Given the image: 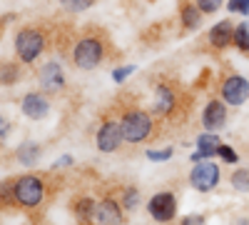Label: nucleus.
<instances>
[{
  "mask_svg": "<svg viewBox=\"0 0 249 225\" xmlns=\"http://www.w3.org/2000/svg\"><path fill=\"white\" fill-rule=\"evenodd\" d=\"M13 200L20 208H37L45 200V183L37 175H20L13 180Z\"/></svg>",
  "mask_w": 249,
  "mask_h": 225,
  "instance_id": "1",
  "label": "nucleus"
},
{
  "mask_svg": "<svg viewBox=\"0 0 249 225\" xmlns=\"http://www.w3.org/2000/svg\"><path fill=\"white\" fill-rule=\"evenodd\" d=\"M102 60H105V43L97 35L80 38L72 48V63L80 70H95Z\"/></svg>",
  "mask_w": 249,
  "mask_h": 225,
  "instance_id": "2",
  "label": "nucleus"
},
{
  "mask_svg": "<svg viewBox=\"0 0 249 225\" xmlns=\"http://www.w3.org/2000/svg\"><path fill=\"white\" fill-rule=\"evenodd\" d=\"M120 128H122V138L124 143H144L150 135H152V118L147 110H140V108H132L122 115L120 120Z\"/></svg>",
  "mask_w": 249,
  "mask_h": 225,
  "instance_id": "3",
  "label": "nucleus"
},
{
  "mask_svg": "<svg viewBox=\"0 0 249 225\" xmlns=\"http://www.w3.org/2000/svg\"><path fill=\"white\" fill-rule=\"evenodd\" d=\"M15 53L20 63H35L45 53V35L37 28H23L15 35Z\"/></svg>",
  "mask_w": 249,
  "mask_h": 225,
  "instance_id": "4",
  "label": "nucleus"
},
{
  "mask_svg": "<svg viewBox=\"0 0 249 225\" xmlns=\"http://www.w3.org/2000/svg\"><path fill=\"white\" fill-rule=\"evenodd\" d=\"M219 180H222L219 165L212 163V160H199L190 170V185L199 193H212L219 185Z\"/></svg>",
  "mask_w": 249,
  "mask_h": 225,
  "instance_id": "5",
  "label": "nucleus"
},
{
  "mask_svg": "<svg viewBox=\"0 0 249 225\" xmlns=\"http://www.w3.org/2000/svg\"><path fill=\"white\" fill-rule=\"evenodd\" d=\"M219 95L227 105L239 108L249 100V80L244 75H227L219 85Z\"/></svg>",
  "mask_w": 249,
  "mask_h": 225,
  "instance_id": "6",
  "label": "nucleus"
},
{
  "mask_svg": "<svg viewBox=\"0 0 249 225\" xmlns=\"http://www.w3.org/2000/svg\"><path fill=\"white\" fill-rule=\"evenodd\" d=\"M122 143L124 138H122V128L117 120H105L95 133V145L100 153H115Z\"/></svg>",
  "mask_w": 249,
  "mask_h": 225,
  "instance_id": "7",
  "label": "nucleus"
},
{
  "mask_svg": "<svg viewBox=\"0 0 249 225\" xmlns=\"http://www.w3.org/2000/svg\"><path fill=\"white\" fill-rule=\"evenodd\" d=\"M147 213L157 223H170L177 215V198L172 193H167V190L152 195L150 203H147Z\"/></svg>",
  "mask_w": 249,
  "mask_h": 225,
  "instance_id": "8",
  "label": "nucleus"
},
{
  "mask_svg": "<svg viewBox=\"0 0 249 225\" xmlns=\"http://www.w3.org/2000/svg\"><path fill=\"white\" fill-rule=\"evenodd\" d=\"M227 120H230V110H227V103L224 100H210V103L204 105L202 110V128L210 130V133H217L227 125Z\"/></svg>",
  "mask_w": 249,
  "mask_h": 225,
  "instance_id": "9",
  "label": "nucleus"
},
{
  "mask_svg": "<svg viewBox=\"0 0 249 225\" xmlns=\"http://www.w3.org/2000/svg\"><path fill=\"white\" fill-rule=\"evenodd\" d=\"M122 203H117L115 198H102L97 205H95V215L92 223L95 225H122L124 213H122Z\"/></svg>",
  "mask_w": 249,
  "mask_h": 225,
  "instance_id": "10",
  "label": "nucleus"
},
{
  "mask_svg": "<svg viewBox=\"0 0 249 225\" xmlns=\"http://www.w3.org/2000/svg\"><path fill=\"white\" fill-rule=\"evenodd\" d=\"M40 88L48 90V93H57L62 85H65V70H62V65L57 63V60H50V63H45L43 68H40Z\"/></svg>",
  "mask_w": 249,
  "mask_h": 225,
  "instance_id": "11",
  "label": "nucleus"
},
{
  "mask_svg": "<svg viewBox=\"0 0 249 225\" xmlns=\"http://www.w3.org/2000/svg\"><path fill=\"white\" fill-rule=\"evenodd\" d=\"M20 110H23V115L30 118V120H43L50 113V103L43 93H28L23 98V103H20Z\"/></svg>",
  "mask_w": 249,
  "mask_h": 225,
  "instance_id": "12",
  "label": "nucleus"
},
{
  "mask_svg": "<svg viewBox=\"0 0 249 225\" xmlns=\"http://www.w3.org/2000/svg\"><path fill=\"white\" fill-rule=\"evenodd\" d=\"M219 145H222V140H219L217 133H210V130L199 133V138H197V153H192V163L210 160L212 155H217Z\"/></svg>",
  "mask_w": 249,
  "mask_h": 225,
  "instance_id": "13",
  "label": "nucleus"
},
{
  "mask_svg": "<svg viewBox=\"0 0 249 225\" xmlns=\"http://www.w3.org/2000/svg\"><path fill=\"white\" fill-rule=\"evenodd\" d=\"M232 38H234V25L232 20H219V23L212 25L210 30V45L217 50H224L232 45Z\"/></svg>",
  "mask_w": 249,
  "mask_h": 225,
  "instance_id": "14",
  "label": "nucleus"
},
{
  "mask_svg": "<svg viewBox=\"0 0 249 225\" xmlns=\"http://www.w3.org/2000/svg\"><path fill=\"white\" fill-rule=\"evenodd\" d=\"M177 105V98L175 90L170 85H157L155 90V100H152V113L155 115H170Z\"/></svg>",
  "mask_w": 249,
  "mask_h": 225,
  "instance_id": "15",
  "label": "nucleus"
},
{
  "mask_svg": "<svg viewBox=\"0 0 249 225\" xmlns=\"http://www.w3.org/2000/svg\"><path fill=\"white\" fill-rule=\"evenodd\" d=\"M179 20L187 30H197L199 23H202V10L197 3H182L179 8Z\"/></svg>",
  "mask_w": 249,
  "mask_h": 225,
  "instance_id": "16",
  "label": "nucleus"
},
{
  "mask_svg": "<svg viewBox=\"0 0 249 225\" xmlns=\"http://www.w3.org/2000/svg\"><path fill=\"white\" fill-rule=\"evenodd\" d=\"M40 153H43V148H40L37 143H33V140L23 143V145L18 148V160H20V165H25V168H33L35 163L40 160Z\"/></svg>",
  "mask_w": 249,
  "mask_h": 225,
  "instance_id": "17",
  "label": "nucleus"
},
{
  "mask_svg": "<svg viewBox=\"0 0 249 225\" xmlns=\"http://www.w3.org/2000/svg\"><path fill=\"white\" fill-rule=\"evenodd\" d=\"M95 205H97V200H92V198H88V195H82V198H77V200H75L72 210H75V215H77L82 223H92Z\"/></svg>",
  "mask_w": 249,
  "mask_h": 225,
  "instance_id": "18",
  "label": "nucleus"
},
{
  "mask_svg": "<svg viewBox=\"0 0 249 225\" xmlns=\"http://www.w3.org/2000/svg\"><path fill=\"white\" fill-rule=\"evenodd\" d=\"M140 200H142V193H140V188H135V185L124 188V190H122V198H120L122 208H124V210H130V213H132V210H137Z\"/></svg>",
  "mask_w": 249,
  "mask_h": 225,
  "instance_id": "19",
  "label": "nucleus"
},
{
  "mask_svg": "<svg viewBox=\"0 0 249 225\" xmlns=\"http://www.w3.org/2000/svg\"><path fill=\"white\" fill-rule=\"evenodd\" d=\"M232 45L239 48L242 53H249V23H239V25H234Z\"/></svg>",
  "mask_w": 249,
  "mask_h": 225,
  "instance_id": "20",
  "label": "nucleus"
},
{
  "mask_svg": "<svg viewBox=\"0 0 249 225\" xmlns=\"http://www.w3.org/2000/svg\"><path fill=\"white\" fill-rule=\"evenodd\" d=\"M232 188L237 193H249V168H239L232 173Z\"/></svg>",
  "mask_w": 249,
  "mask_h": 225,
  "instance_id": "21",
  "label": "nucleus"
},
{
  "mask_svg": "<svg viewBox=\"0 0 249 225\" xmlns=\"http://www.w3.org/2000/svg\"><path fill=\"white\" fill-rule=\"evenodd\" d=\"M217 155H219V160L222 163H227V165H234V163L239 160V155H237V150L232 148V145H219V150H217Z\"/></svg>",
  "mask_w": 249,
  "mask_h": 225,
  "instance_id": "22",
  "label": "nucleus"
},
{
  "mask_svg": "<svg viewBox=\"0 0 249 225\" xmlns=\"http://www.w3.org/2000/svg\"><path fill=\"white\" fill-rule=\"evenodd\" d=\"M92 3H95V0H60V5H65V8H68V10H72V13L88 10Z\"/></svg>",
  "mask_w": 249,
  "mask_h": 225,
  "instance_id": "23",
  "label": "nucleus"
},
{
  "mask_svg": "<svg viewBox=\"0 0 249 225\" xmlns=\"http://www.w3.org/2000/svg\"><path fill=\"white\" fill-rule=\"evenodd\" d=\"M195 3L199 5V10H202L204 15H212V13H217V10L222 8L224 0H195Z\"/></svg>",
  "mask_w": 249,
  "mask_h": 225,
  "instance_id": "24",
  "label": "nucleus"
},
{
  "mask_svg": "<svg viewBox=\"0 0 249 225\" xmlns=\"http://www.w3.org/2000/svg\"><path fill=\"white\" fill-rule=\"evenodd\" d=\"M135 70H137L135 65H122V68H115V70H112V80H115V83H120V85H122L124 80H127V78H130V75H132Z\"/></svg>",
  "mask_w": 249,
  "mask_h": 225,
  "instance_id": "25",
  "label": "nucleus"
},
{
  "mask_svg": "<svg viewBox=\"0 0 249 225\" xmlns=\"http://www.w3.org/2000/svg\"><path fill=\"white\" fill-rule=\"evenodd\" d=\"M175 155L172 148H162V150H147V160L152 163H164V160H170Z\"/></svg>",
  "mask_w": 249,
  "mask_h": 225,
  "instance_id": "26",
  "label": "nucleus"
},
{
  "mask_svg": "<svg viewBox=\"0 0 249 225\" xmlns=\"http://www.w3.org/2000/svg\"><path fill=\"white\" fill-rule=\"evenodd\" d=\"M18 75H20V70L15 65H3L0 68V83H15Z\"/></svg>",
  "mask_w": 249,
  "mask_h": 225,
  "instance_id": "27",
  "label": "nucleus"
},
{
  "mask_svg": "<svg viewBox=\"0 0 249 225\" xmlns=\"http://www.w3.org/2000/svg\"><path fill=\"white\" fill-rule=\"evenodd\" d=\"M227 10H230V13L249 15V0H230V3H227Z\"/></svg>",
  "mask_w": 249,
  "mask_h": 225,
  "instance_id": "28",
  "label": "nucleus"
},
{
  "mask_svg": "<svg viewBox=\"0 0 249 225\" xmlns=\"http://www.w3.org/2000/svg\"><path fill=\"white\" fill-rule=\"evenodd\" d=\"M0 200H3V203H15L13 200V180H3V183H0Z\"/></svg>",
  "mask_w": 249,
  "mask_h": 225,
  "instance_id": "29",
  "label": "nucleus"
},
{
  "mask_svg": "<svg viewBox=\"0 0 249 225\" xmlns=\"http://www.w3.org/2000/svg\"><path fill=\"white\" fill-rule=\"evenodd\" d=\"M179 225H207V220H204L202 215H197V213H195V215H184Z\"/></svg>",
  "mask_w": 249,
  "mask_h": 225,
  "instance_id": "30",
  "label": "nucleus"
},
{
  "mask_svg": "<svg viewBox=\"0 0 249 225\" xmlns=\"http://www.w3.org/2000/svg\"><path fill=\"white\" fill-rule=\"evenodd\" d=\"M65 165H72V158H70V155H62L60 160H55L53 168H65Z\"/></svg>",
  "mask_w": 249,
  "mask_h": 225,
  "instance_id": "31",
  "label": "nucleus"
},
{
  "mask_svg": "<svg viewBox=\"0 0 249 225\" xmlns=\"http://www.w3.org/2000/svg\"><path fill=\"white\" fill-rule=\"evenodd\" d=\"M234 225H249V218H239V220H237Z\"/></svg>",
  "mask_w": 249,
  "mask_h": 225,
  "instance_id": "32",
  "label": "nucleus"
}]
</instances>
